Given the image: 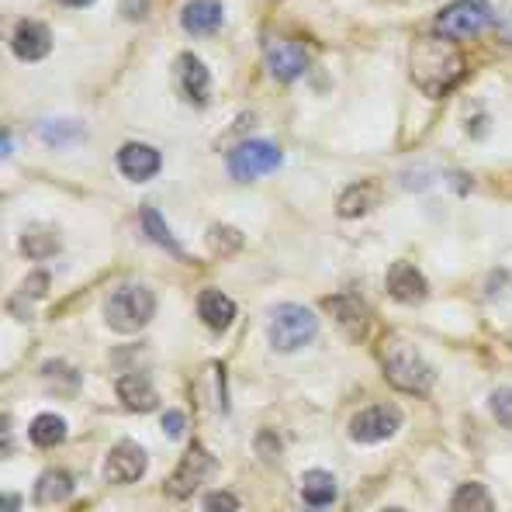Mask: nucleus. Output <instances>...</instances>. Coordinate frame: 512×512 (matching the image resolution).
<instances>
[{
	"mask_svg": "<svg viewBox=\"0 0 512 512\" xmlns=\"http://www.w3.org/2000/svg\"><path fill=\"white\" fill-rule=\"evenodd\" d=\"M384 378L395 384L398 391L409 395H426L433 388V367L416 353V346H409L398 336H391V343L384 346Z\"/></svg>",
	"mask_w": 512,
	"mask_h": 512,
	"instance_id": "nucleus-2",
	"label": "nucleus"
},
{
	"mask_svg": "<svg viewBox=\"0 0 512 512\" xmlns=\"http://www.w3.org/2000/svg\"><path fill=\"white\" fill-rule=\"evenodd\" d=\"M153 312H156V298L142 284H122L108 298V305H104V319H108V326L115 333H139V329L149 326Z\"/></svg>",
	"mask_w": 512,
	"mask_h": 512,
	"instance_id": "nucleus-3",
	"label": "nucleus"
},
{
	"mask_svg": "<svg viewBox=\"0 0 512 512\" xmlns=\"http://www.w3.org/2000/svg\"><path fill=\"white\" fill-rule=\"evenodd\" d=\"M388 295L402 305H416V301L426 298V277L416 270V263H395L388 270Z\"/></svg>",
	"mask_w": 512,
	"mask_h": 512,
	"instance_id": "nucleus-12",
	"label": "nucleus"
},
{
	"mask_svg": "<svg viewBox=\"0 0 512 512\" xmlns=\"http://www.w3.org/2000/svg\"><path fill=\"white\" fill-rule=\"evenodd\" d=\"M384 512H402V509H384Z\"/></svg>",
	"mask_w": 512,
	"mask_h": 512,
	"instance_id": "nucleus-32",
	"label": "nucleus"
},
{
	"mask_svg": "<svg viewBox=\"0 0 512 512\" xmlns=\"http://www.w3.org/2000/svg\"><path fill=\"white\" fill-rule=\"evenodd\" d=\"M146 468H149L146 450L135 447V443H118L108 454V461H104V478L115 481V485H132V481H139L146 474Z\"/></svg>",
	"mask_w": 512,
	"mask_h": 512,
	"instance_id": "nucleus-9",
	"label": "nucleus"
},
{
	"mask_svg": "<svg viewBox=\"0 0 512 512\" xmlns=\"http://www.w3.org/2000/svg\"><path fill=\"white\" fill-rule=\"evenodd\" d=\"M184 412H177V409H170L167 416H163V429H167V436H173V440H180L184 436Z\"/></svg>",
	"mask_w": 512,
	"mask_h": 512,
	"instance_id": "nucleus-29",
	"label": "nucleus"
},
{
	"mask_svg": "<svg viewBox=\"0 0 512 512\" xmlns=\"http://www.w3.org/2000/svg\"><path fill=\"white\" fill-rule=\"evenodd\" d=\"M160 163L163 156L153 146H142V142H128V146H122V153H118V170L128 180H153L160 173Z\"/></svg>",
	"mask_w": 512,
	"mask_h": 512,
	"instance_id": "nucleus-11",
	"label": "nucleus"
},
{
	"mask_svg": "<svg viewBox=\"0 0 512 512\" xmlns=\"http://www.w3.org/2000/svg\"><path fill=\"white\" fill-rule=\"evenodd\" d=\"M201 512H239V499L232 492H208Z\"/></svg>",
	"mask_w": 512,
	"mask_h": 512,
	"instance_id": "nucleus-26",
	"label": "nucleus"
},
{
	"mask_svg": "<svg viewBox=\"0 0 512 512\" xmlns=\"http://www.w3.org/2000/svg\"><path fill=\"white\" fill-rule=\"evenodd\" d=\"M329 312H333V319L343 326V333L350 336V340H360V336L367 333V308L360 305L357 298H329L326 301Z\"/></svg>",
	"mask_w": 512,
	"mask_h": 512,
	"instance_id": "nucleus-17",
	"label": "nucleus"
},
{
	"mask_svg": "<svg viewBox=\"0 0 512 512\" xmlns=\"http://www.w3.org/2000/svg\"><path fill=\"white\" fill-rule=\"evenodd\" d=\"M485 25H492L488 0H454L436 14V35H443V39H471Z\"/></svg>",
	"mask_w": 512,
	"mask_h": 512,
	"instance_id": "nucleus-5",
	"label": "nucleus"
},
{
	"mask_svg": "<svg viewBox=\"0 0 512 512\" xmlns=\"http://www.w3.org/2000/svg\"><path fill=\"white\" fill-rule=\"evenodd\" d=\"M464 77V56L454 45V39L443 35H423L412 45V80L429 97L447 94L457 80Z\"/></svg>",
	"mask_w": 512,
	"mask_h": 512,
	"instance_id": "nucleus-1",
	"label": "nucleus"
},
{
	"mask_svg": "<svg viewBox=\"0 0 512 512\" xmlns=\"http://www.w3.org/2000/svg\"><path fill=\"white\" fill-rule=\"evenodd\" d=\"M398 426H402V412H398L395 405H371V409L353 416L350 436L357 443H381V440H388V436H395Z\"/></svg>",
	"mask_w": 512,
	"mask_h": 512,
	"instance_id": "nucleus-8",
	"label": "nucleus"
},
{
	"mask_svg": "<svg viewBox=\"0 0 512 512\" xmlns=\"http://www.w3.org/2000/svg\"><path fill=\"white\" fill-rule=\"evenodd\" d=\"M180 87L184 94L191 97L194 104H205L208 101V87H212V77H208L205 63L194 56H184L180 59Z\"/></svg>",
	"mask_w": 512,
	"mask_h": 512,
	"instance_id": "nucleus-20",
	"label": "nucleus"
},
{
	"mask_svg": "<svg viewBox=\"0 0 512 512\" xmlns=\"http://www.w3.org/2000/svg\"><path fill=\"white\" fill-rule=\"evenodd\" d=\"M73 495V478L66 471H45L35 485V502L39 506H56V502H66Z\"/></svg>",
	"mask_w": 512,
	"mask_h": 512,
	"instance_id": "nucleus-21",
	"label": "nucleus"
},
{
	"mask_svg": "<svg viewBox=\"0 0 512 512\" xmlns=\"http://www.w3.org/2000/svg\"><path fill=\"white\" fill-rule=\"evenodd\" d=\"M21 246H25L28 256H49L59 243H56V236H25Z\"/></svg>",
	"mask_w": 512,
	"mask_h": 512,
	"instance_id": "nucleus-27",
	"label": "nucleus"
},
{
	"mask_svg": "<svg viewBox=\"0 0 512 512\" xmlns=\"http://www.w3.org/2000/svg\"><path fill=\"white\" fill-rule=\"evenodd\" d=\"M198 312L208 329L222 333V329H229L232 322H236V301L229 295H222V291H205V295L198 298Z\"/></svg>",
	"mask_w": 512,
	"mask_h": 512,
	"instance_id": "nucleus-16",
	"label": "nucleus"
},
{
	"mask_svg": "<svg viewBox=\"0 0 512 512\" xmlns=\"http://www.w3.org/2000/svg\"><path fill=\"white\" fill-rule=\"evenodd\" d=\"M18 509V495H4V512H14Z\"/></svg>",
	"mask_w": 512,
	"mask_h": 512,
	"instance_id": "nucleus-30",
	"label": "nucleus"
},
{
	"mask_svg": "<svg viewBox=\"0 0 512 512\" xmlns=\"http://www.w3.org/2000/svg\"><path fill=\"white\" fill-rule=\"evenodd\" d=\"M208 246L225 253V250H239V246H243V239L232 236V232H225V229H212V232H208Z\"/></svg>",
	"mask_w": 512,
	"mask_h": 512,
	"instance_id": "nucleus-28",
	"label": "nucleus"
},
{
	"mask_svg": "<svg viewBox=\"0 0 512 512\" xmlns=\"http://www.w3.org/2000/svg\"><path fill=\"white\" fill-rule=\"evenodd\" d=\"M301 499H305L312 509L333 506V499H336V478L329 471H322V468L305 471V478H301Z\"/></svg>",
	"mask_w": 512,
	"mask_h": 512,
	"instance_id": "nucleus-18",
	"label": "nucleus"
},
{
	"mask_svg": "<svg viewBox=\"0 0 512 512\" xmlns=\"http://www.w3.org/2000/svg\"><path fill=\"white\" fill-rule=\"evenodd\" d=\"M378 201H381L378 184H353V187H346V191H343L336 212H340L343 218H360V215L374 212V208H378Z\"/></svg>",
	"mask_w": 512,
	"mask_h": 512,
	"instance_id": "nucleus-19",
	"label": "nucleus"
},
{
	"mask_svg": "<svg viewBox=\"0 0 512 512\" xmlns=\"http://www.w3.org/2000/svg\"><path fill=\"white\" fill-rule=\"evenodd\" d=\"M28 440H32L35 447H56V443H63V440H66V423H63V416H52V412H42V416L32 423V429H28Z\"/></svg>",
	"mask_w": 512,
	"mask_h": 512,
	"instance_id": "nucleus-23",
	"label": "nucleus"
},
{
	"mask_svg": "<svg viewBox=\"0 0 512 512\" xmlns=\"http://www.w3.org/2000/svg\"><path fill=\"white\" fill-rule=\"evenodd\" d=\"M281 167V149L267 139H250V142H239L236 149L229 153V173L236 180H256V177H267Z\"/></svg>",
	"mask_w": 512,
	"mask_h": 512,
	"instance_id": "nucleus-6",
	"label": "nucleus"
},
{
	"mask_svg": "<svg viewBox=\"0 0 512 512\" xmlns=\"http://www.w3.org/2000/svg\"><path fill=\"white\" fill-rule=\"evenodd\" d=\"M59 4H66V7H87V4H94V0H59Z\"/></svg>",
	"mask_w": 512,
	"mask_h": 512,
	"instance_id": "nucleus-31",
	"label": "nucleus"
},
{
	"mask_svg": "<svg viewBox=\"0 0 512 512\" xmlns=\"http://www.w3.org/2000/svg\"><path fill=\"white\" fill-rule=\"evenodd\" d=\"M118 398H122V405L128 412H153L156 405H160L156 388L149 384V378H142V374H125V378H118Z\"/></svg>",
	"mask_w": 512,
	"mask_h": 512,
	"instance_id": "nucleus-14",
	"label": "nucleus"
},
{
	"mask_svg": "<svg viewBox=\"0 0 512 512\" xmlns=\"http://www.w3.org/2000/svg\"><path fill=\"white\" fill-rule=\"evenodd\" d=\"M142 225H146L149 239H156V243H160L163 250H170L173 256H177V260H187V256H184V246H180L177 239H173V232L167 229V222L160 218V212L146 208V212H142Z\"/></svg>",
	"mask_w": 512,
	"mask_h": 512,
	"instance_id": "nucleus-24",
	"label": "nucleus"
},
{
	"mask_svg": "<svg viewBox=\"0 0 512 512\" xmlns=\"http://www.w3.org/2000/svg\"><path fill=\"white\" fill-rule=\"evenodd\" d=\"M450 506H454V512H495V499H492V492H488L485 485L468 481V485H461L454 492Z\"/></svg>",
	"mask_w": 512,
	"mask_h": 512,
	"instance_id": "nucleus-22",
	"label": "nucleus"
},
{
	"mask_svg": "<svg viewBox=\"0 0 512 512\" xmlns=\"http://www.w3.org/2000/svg\"><path fill=\"white\" fill-rule=\"evenodd\" d=\"M488 405H492V416L499 419V426L512 429V388H499L488 398Z\"/></svg>",
	"mask_w": 512,
	"mask_h": 512,
	"instance_id": "nucleus-25",
	"label": "nucleus"
},
{
	"mask_svg": "<svg viewBox=\"0 0 512 512\" xmlns=\"http://www.w3.org/2000/svg\"><path fill=\"white\" fill-rule=\"evenodd\" d=\"M267 63H270V73H274L277 80H284V84H291V80H298L301 73H305L308 59H305V49L295 42H274L267 52Z\"/></svg>",
	"mask_w": 512,
	"mask_h": 512,
	"instance_id": "nucleus-13",
	"label": "nucleus"
},
{
	"mask_svg": "<svg viewBox=\"0 0 512 512\" xmlns=\"http://www.w3.org/2000/svg\"><path fill=\"white\" fill-rule=\"evenodd\" d=\"M270 343H274V350H301L305 343L315 340V333H319V319H315L312 308L305 305H277L274 315H270Z\"/></svg>",
	"mask_w": 512,
	"mask_h": 512,
	"instance_id": "nucleus-4",
	"label": "nucleus"
},
{
	"mask_svg": "<svg viewBox=\"0 0 512 512\" xmlns=\"http://www.w3.org/2000/svg\"><path fill=\"white\" fill-rule=\"evenodd\" d=\"M222 18H225V11L218 0H191V4L184 7V14H180V25L191 35H208L222 25Z\"/></svg>",
	"mask_w": 512,
	"mask_h": 512,
	"instance_id": "nucleus-15",
	"label": "nucleus"
},
{
	"mask_svg": "<svg viewBox=\"0 0 512 512\" xmlns=\"http://www.w3.org/2000/svg\"><path fill=\"white\" fill-rule=\"evenodd\" d=\"M215 471V457L205 447H191L184 454V461L177 464V471L167 478V495L170 499H187L194 495V488H201V481Z\"/></svg>",
	"mask_w": 512,
	"mask_h": 512,
	"instance_id": "nucleus-7",
	"label": "nucleus"
},
{
	"mask_svg": "<svg viewBox=\"0 0 512 512\" xmlns=\"http://www.w3.org/2000/svg\"><path fill=\"white\" fill-rule=\"evenodd\" d=\"M11 49L18 59L25 63H35V59H45L52 49V32L42 25V21H21L14 28V39H11Z\"/></svg>",
	"mask_w": 512,
	"mask_h": 512,
	"instance_id": "nucleus-10",
	"label": "nucleus"
}]
</instances>
